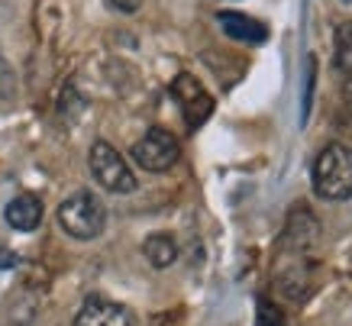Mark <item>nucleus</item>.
Masks as SVG:
<instances>
[{
	"label": "nucleus",
	"instance_id": "1",
	"mask_svg": "<svg viewBox=\"0 0 352 326\" xmlns=\"http://www.w3.org/2000/svg\"><path fill=\"white\" fill-rule=\"evenodd\" d=\"M310 181L317 197L323 200H349L352 197V146L330 142L314 158Z\"/></svg>",
	"mask_w": 352,
	"mask_h": 326
},
{
	"label": "nucleus",
	"instance_id": "2",
	"mask_svg": "<svg viewBox=\"0 0 352 326\" xmlns=\"http://www.w3.org/2000/svg\"><path fill=\"white\" fill-rule=\"evenodd\" d=\"M58 226L72 239H81V242L97 239L104 232V226H107V210H104V204H100L97 194L78 191V194H72L58 207Z\"/></svg>",
	"mask_w": 352,
	"mask_h": 326
},
{
	"label": "nucleus",
	"instance_id": "3",
	"mask_svg": "<svg viewBox=\"0 0 352 326\" xmlns=\"http://www.w3.org/2000/svg\"><path fill=\"white\" fill-rule=\"evenodd\" d=\"M87 165H91L94 181L104 191H110V194H133V191H136V175H133V169H129L126 158L120 155L107 139H97L94 146H91Z\"/></svg>",
	"mask_w": 352,
	"mask_h": 326
},
{
	"label": "nucleus",
	"instance_id": "4",
	"mask_svg": "<svg viewBox=\"0 0 352 326\" xmlns=\"http://www.w3.org/2000/svg\"><path fill=\"white\" fill-rule=\"evenodd\" d=\"M178 158H182V142H178L175 133H168L165 127H152L149 133L133 146V162H136L139 169L152 171V175L175 169Z\"/></svg>",
	"mask_w": 352,
	"mask_h": 326
},
{
	"label": "nucleus",
	"instance_id": "5",
	"mask_svg": "<svg viewBox=\"0 0 352 326\" xmlns=\"http://www.w3.org/2000/svg\"><path fill=\"white\" fill-rule=\"evenodd\" d=\"M171 97L182 104L184 120H188L191 129H197L207 116L214 113V97L204 91L201 81H197L194 74H178V78L171 81Z\"/></svg>",
	"mask_w": 352,
	"mask_h": 326
},
{
	"label": "nucleus",
	"instance_id": "6",
	"mask_svg": "<svg viewBox=\"0 0 352 326\" xmlns=\"http://www.w3.org/2000/svg\"><path fill=\"white\" fill-rule=\"evenodd\" d=\"M75 326H136L133 310L104 294H87L75 316Z\"/></svg>",
	"mask_w": 352,
	"mask_h": 326
},
{
	"label": "nucleus",
	"instance_id": "7",
	"mask_svg": "<svg viewBox=\"0 0 352 326\" xmlns=\"http://www.w3.org/2000/svg\"><path fill=\"white\" fill-rule=\"evenodd\" d=\"M220 23V30L236 39V43H249V45H262L268 39V26L265 23L252 20V17H245V13H233V10H223L217 17Z\"/></svg>",
	"mask_w": 352,
	"mask_h": 326
},
{
	"label": "nucleus",
	"instance_id": "8",
	"mask_svg": "<svg viewBox=\"0 0 352 326\" xmlns=\"http://www.w3.org/2000/svg\"><path fill=\"white\" fill-rule=\"evenodd\" d=\"M3 217H7V223L16 232H32L43 223V200L36 197V194H20V197H13L7 204Z\"/></svg>",
	"mask_w": 352,
	"mask_h": 326
},
{
	"label": "nucleus",
	"instance_id": "9",
	"mask_svg": "<svg viewBox=\"0 0 352 326\" xmlns=\"http://www.w3.org/2000/svg\"><path fill=\"white\" fill-rule=\"evenodd\" d=\"M317 239V217L307 204H298L291 207L288 213V230H285V242L291 249H307L310 242Z\"/></svg>",
	"mask_w": 352,
	"mask_h": 326
},
{
	"label": "nucleus",
	"instance_id": "10",
	"mask_svg": "<svg viewBox=\"0 0 352 326\" xmlns=\"http://www.w3.org/2000/svg\"><path fill=\"white\" fill-rule=\"evenodd\" d=\"M142 252H146L152 268H168L178 259V242L168 232H152L149 239H146V246H142Z\"/></svg>",
	"mask_w": 352,
	"mask_h": 326
},
{
	"label": "nucleus",
	"instance_id": "11",
	"mask_svg": "<svg viewBox=\"0 0 352 326\" xmlns=\"http://www.w3.org/2000/svg\"><path fill=\"white\" fill-rule=\"evenodd\" d=\"M336 68L352 78V20L336 26Z\"/></svg>",
	"mask_w": 352,
	"mask_h": 326
},
{
	"label": "nucleus",
	"instance_id": "12",
	"mask_svg": "<svg viewBox=\"0 0 352 326\" xmlns=\"http://www.w3.org/2000/svg\"><path fill=\"white\" fill-rule=\"evenodd\" d=\"M314 87H317V58H307V72H304V100H300V120L307 123L310 107H314Z\"/></svg>",
	"mask_w": 352,
	"mask_h": 326
},
{
	"label": "nucleus",
	"instance_id": "13",
	"mask_svg": "<svg viewBox=\"0 0 352 326\" xmlns=\"http://www.w3.org/2000/svg\"><path fill=\"white\" fill-rule=\"evenodd\" d=\"M13 91H16V78H13V68H10V62H7V55L0 52V97L10 100Z\"/></svg>",
	"mask_w": 352,
	"mask_h": 326
},
{
	"label": "nucleus",
	"instance_id": "14",
	"mask_svg": "<svg viewBox=\"0 0 352 326\" xmlns=\"http://www.w3.org/2000/svg\"><path fill=\"white\" fill-rule=\"evenodd\" d=\"M256 326H285L281 310H278L275 304H268V301H258V323Z\"/></svg>",
	"mask_w": 352,
	"mask_h": 326
},
{
	"label": "nucleus",
	"instance_id": "15",
	"mask_svg": "<svg viewBox=\"0 0 352 326\" xmlns=\"http://www.w3.org/2000/svg\"><path fill=\"white\" fill-rule=\"evenodd\" d=\"M107 3L117 13H136L139 7H142V0H107Z\"/></svg>",
	"mask_w": 352,
	"mask_h": 326
},
{
	"label": "nucleus",
	"instance_id": "16",
	"mask_svg": "<svg viewBox=\"0 0 352 326\" xmlns=\"http://www.w3.org/2000/svg\"><path fill=\"white\" fill-rule=\"evenodd\" d=\"M16 265H20L16 252H10V249H3V246H0V272H10V268H16Z\"/></svg>",
	"mask_w": 352,
	"mask_h": 326
},
{
	"label": "nucleus",
	"instance_id": "17",
	"mask_svg": "<svg viewBox=\"0 0 352 326\" xmlns=\"http://www.w3.org/2000/svg\"><path fill=\"white\" fill-rule=\"evenodd\" d=\"M342 100H346V110H349V116H352V78H349V85L342 87Z\"/></svg>",
	"mask_w": 352,
	"mask_h": 326
},
{
	"label": "nucleus",
	"instance_id": "18",
	"mask_svg": "<svg viewBox=\"0 0 352 326\" xmlns=\"http://www.w3.org/2000/svg\"><path fill=\"white\" fill-rule=\"evenodd\" d=\"M342 3H349V0H342Z\"/></svg>",
	"mask_w": 352,
	"mask_h": 326
}]
</instances>
